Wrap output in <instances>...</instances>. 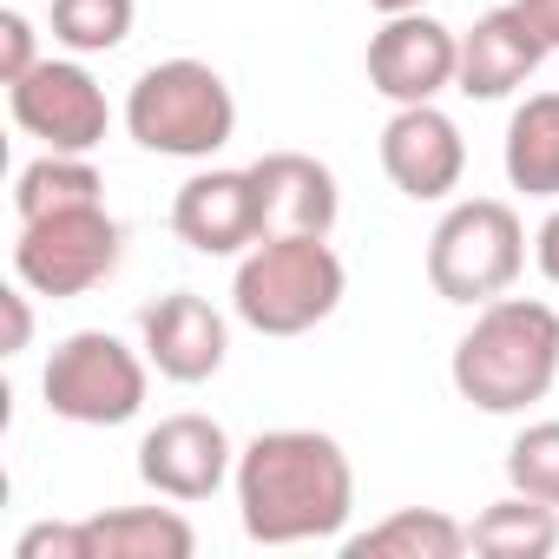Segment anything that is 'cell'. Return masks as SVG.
Segmentation results:
<instances>
[{
  "instance_id": "52a82bcc",
  "label": "cell",
  "mask_w": 559,
  "mask_h": 559,
  "mask_svg": "<svg viewBox=\"0 0 559 559\" xmlns=\"http://www.w3.org/2000/svg\"><path fill=\"white\" fill-rule=\"evenodd\" d=\"M126 230L106 204H80V211H53V217H27L14 237V276L34 297H86L119 270Z\"/></svg>"
},
{
  "instance_id": "6da1fadb",
  "label": "cell",
  "mask_w": 559,
  "mask_h": 559,
  "mask_svg": "<svg viewBox=\"0 0 559 559\" xmlns=\"http://www.w3.org/2000/svg\"><path fill=\"white\" fill-rule=\"evenodd\" d=\"M237 513L257 546L336 539L356 513V467L336 435L270 428L237 454Z\"/></svg>"
},
{
  "instance_id": "d6986e66",
  "label": "cell",
  "mask_w": 559,
  "mask_h": 559,
  "mask_svg": "<svg viewBox=\"0 0 559 559\" xmlns=\"http://www.w3.org/2000/svg\"><path fill=\"white\" fill-rule=\"evenodd\" d=\"M552 546H559V507L533 493H507L467 526V552H487V559H546Z\"/></svg>"
},
{
  "instance_id": "e0dca14e",
  "label": "cell",
  "mask_w": 559,
  "mask_h": 559,
  "mask_svg": "<svg viewBox=\"0 0 559 559\" xmlns=\"http://www.w3.org/2000/svg\"><path fill=\"white\" fill-rule=\"evenodd\" d=\"M349 559H461L467 552V526L441 507H402L389 520H376L369 533L343 539Z\"/></svg>"
},
{
  "instance_id": "9c48e42d",
  "label": "cell",
  "mask_w": 559,
  "mask_h": 559,
  "mask_svg": "<svg viewBox=\"0 0 559 559\" xmlns=\"http://www.w3.org/2000/svg\"><path fill=\"white\" fill-rule=\"evenodd\" d=\"M461 73V34L441 27L428 8L421 14H389L382 34L369 40V86L395 106H428L454 86Z\"/></svg>"
},
{
  "instance_id": "30bf717a",
  "label": "cell",
  "mask_w": 559,
  "mask_h": 559,
  "mask_svg": "<svg viewBox=\"0 0 559 559\" xmlns=\"http://www.w3.org/2000/svg\"><path fill=\"white\" fill-rule=\"evenodd\" d=\"M230 474H237V454L211 415H165L139 441V480L165 500H211Z\"/></svg>"
},
{
  "instance_id": "8fae6325",
  "label": "cell",
  "mask_w": 559,
  "mask_h": 559,
  "mask_svg": "<svg viewBox=\"0 0 559 559\" xmlns=\"http://www.w3.org/2000/svg\"><path fill=\"white\" fill-rule=\"evenodd\" d=\"M382 171L402 198L415 204H435L461 185L467 171V145H461V126L428 99V106H395V119L382 126Z\"/></svg>"
},
{
  "instance_id": "83f0119b",
  "label": "cell",
  "mask_w": 559,
  "mask_h": 559,
  "mask_svg": "<svg viewBox=\"0 0 559 559\" xmlns=\"http://www.w3.org/2000/svg\"><path fill=\"white\" fill-rule=\"evenodd\" d=\"M369 8H376V14L389 21V14H421V8H428V0H369Z\"/></svg>"
},
{
  "instance_id": "484cf974",
  "label": "cell",
  "mask_w": 559,
  "mask_h": 559,
  "mask_svg": "<svg viewBox=\"0 0 559 559\" xmlns=\"http://www.w3.org/2000/svg\"><path fill=\"white\" fill-rule=\"evenodd\" d=\"M27 284H14V290H0V304H8V356H21L27 349V336H34V310H27Z\"/></svg>"
},
{
  "instance_id": "4fadbf2b",
  "label": "cell",
  "mask_w": 559,
  "mask_h": 559,
  "mask_svg": "<svg viewBox=\"0 0 559 559\" xmlns=\"http://www.w3.org/2000/svg\"><path fill=\"white\" fill-rule=\"evenodd\" d=\"M171 230L198 250V257H237L250 243H263V217H257V185H250V165L243 171H198L178 185L171 198Z\"/></svg>"
},
{
  "instance_id": "ac0fdd59",
  "label": "cell",
  "mask_w": 559,
  "mask_h": 559,
  "mask_svg": "<svg viewBox=\"0 0 559 559\" xmlns=\"http://www.w3.org/2000/svg\"><path fill=\"white\" fill-rule=\"evenodd\" d=\"M507 185L526 198H559V93H533L507 119Z\"/></svg>"
},
{
  "instance_id": "cb8c5ba5",
  "label": "cell",
  "mask_w": 559,
  "mask_h": 559,
  "mask_svg": "<svg viewBox=\"0 0 559 559\" xmlns=\"http://www.w3.org/2000/svg\"><path fill=\"white\" fill-rule=\"evenodd\" d=\"M34 67H40V53H34V21H27L21 8H8V14H0V86L27 80Z\"/></svg>"
},
{
  "instance_id": "2e32d148",
  "label": "cell",
  "mask_w": 559,
  "mask_h": 559,
  "mask_svg": "<svg viewBox=\"0 0 559 559\" xmlns=\"http://www.w3.org/2000/svg\"><path fill=\"white\" fill-rule=\"evenodd\" d=\"M198 533L171 507H112L86 520V559H191Z\"/></svg>"
},
{
  "instance_id": "5b68a950",
  "label": "cell",
  "mask_w": 559,
  "mask_h": 559,
  "mask_svg": "<svg viewBox=\"0 0 559 559\" xmlns=\"http://www.w3.org/2000/svg\"><path fill=\"white\" fill-rule=\"evenodd\" d=\"M526 270V224L500 198H461L428 237V284L441 304H493Z\"/></svg>"
},
{
  "instance_id": "4316f807",
  "label": "cell",
  "mask_w": 559,
  "mask_h": 559,
  "mask_svg": "<svg viewBox=\"0 0 559 559\" xmlns=\"http://www.w3.org/2000/svg\"><path fill=\"white\" fill-rule=\"evenodd\" d=\"M533 257H539V276H546V284L559 290V211L533 230Z\"/></svg>"
},
{
  "instance_id": "44dd1931",
  "label": "cell",
  "mask_w": 559,
  "mask_h": 559,
  "mask_svg": "<svg viewBox=\"0 0 559 559\" xmlns=\"http://www.w3.org/2000/svg\"><path fill=\"white\" fill-rule=\"evenodd\" d=\"M132 0H53V40L73 53H112L132 34Z\"/></svg>"
},
{
  "instance_id": "5bb4252c",
  "label": "cell",
  "mask_w": 559,
  "mask_h": 559,
  "mask_svg": "<svg viewBox=\"0 0 559 559\" xmlns=\"http://www.w3.org/2000/svg\"><path fill=\"white\" fill-rule=\"evenodd\" d=\"M139 336H145V356H152V369L165 376V382H211L217 369H224V356H230V330H224V317L198 297V290H171V297H158L145 317H139Z\"/></svg>"
},
{
  "instance_id": "8992f818",
  "label": "cell",
  "mask_w": 559,
  "mask_h": 559,
  "mask_svg": "<svg viewBox=\"0 0 559 559\" xmlns=\"http://www.w3.org/2000/svg\"><path fill=\"white\" fill-rule=\"evenodd\" d=\"M145 369L152 356H139L132 343H119L112 330H73L40 376V395L60 421L80 428H126L145 408Z\"/></svg>"
},
{
  "instance_id": "3957f363",
  "label": "cell",
  "mask_w": 559,
  "mask_h": 559,
  "mask_svg": "<svg viewBox=\"0 0 559 559\" xmlns=\"http://www.w3.org/2000/svg\"><path fill=\"white\" fill-rule=\"evenodd\" d=\"M343 290H349V270L330 250V237H263L237 263L230 310L257 336H304L336 317Z\"/></svg>"
},
{
  "instance_id": "7402d4cb",
  "label": "cell",
  "mask_w": 559,
  "mask_h": 559,
  "mask_svg": "<svg viewBox=\"0 0 559 559\" xmlns=\"http://www.w3.org/2000/svg\"><path fill=\"white\" fill-rule=\"evenodd\" d=\"M507 480H513V493H533V500L559 507V421H533V428L513 435Z\"/></svg>"
},
{
  "instance_id": "ffe728a7",
  "label": "cell",
  "mask_w": 559,
  "mask_h": 559,
  "mask_svg": "<svg viewBox=\"0 0 559 559\" xmlns=\"http://www.w3.org/2000/svg\"><path fill=\"white\" fill-rule=\"evenodd\" d=\"M80 204H106V178L86 165V152H47L14 178V217H53V211H80Z\"/></svg>"
},
{
  "instance_id": "9a60e30c",
  "label": "cell",
  "mask_w": 559,
  "mask_h": 559,
  "mask_svg": "<svg viewBox=\"0 0 559 559\" xmlns=\"http://www.w3.org/2000/svg\"><path fill=\"white\" fill-rule=\"evenodd\" d=\"M539 60H546V47L526 34V21L513 8H493V14H480L461 34V73H454V86L467 99H507L513 86H526L539 73Z\"/></svg>"
},
{
  "instance_id": "7a4b0ae2",
  "label": "cell",
  "mask_w": 559,
  "mask_h": 559,
  "mask_svg": "<svg viewBox=\"0 0 559 559\" xmlns=\"http://www.w3.org/2000/svg\"><path fill=\"white\" fill-rule=\"evenodd\" d=\"M448 376L461 402H474L480 415H520L546 402V389L559 382V310L533 297L480 304L474 330L454 343Z\"/></svg>"
},
{
  "instance_id": "603a6c76",
  "label": "cell",
  "mask_w": 559,
  "mask_h": 559,
  "mask_svg": "<svg viewBox=\"0 0 559 559\" xmlns=\"http://www.w3.org/2000/svg\"><path fill=\"white\" fill-rule=\"evenodd\" d=\"M14 559H86V520H40L14 539Z\"/></svg>"
},
{
  "instance_id": "ba28073f",
  "label": "cell",
  "mask_w": 559,
  "mask_h": 559,
  "mask_svg": "<svg viewBox=\"0 0 559 559\" xmlns=\"http://www.w3.org/2000/svg\"><path fill=\"white\" fill-rule=\"evenodd\" d=\"M8 106H14V126L47 152H93L112 126V106L80 60H40L27 80L8 86Z\"/></svg>"
},
{
  "instance_id": "7c38bea8",
  "label": "cell",
  "mask_w": 559,
  "mask_h": 559,
  "mask_svg": "<svg viewBox=\"0 0 559 559\" xmlns=\"http://www.w3.org/2000/svg\"><path fill=\"white\" fill-rule=\"evenodd\" d=\"M250 185H257L263 237H330L343 217L336 171L310 152H263L250 165Z\"/></svg>"
},
{
  "instance_id": "d4e9b609",
  "label": "cell",
  "mask_w": 559,
  "mask_h": 559,
  "mask_svg": "<svg viewBox=\"0 0 559 559\" xmlns=\"http://www.w3.org/2000/svg\"><path fill=\"white\" fill-rule=\"evenodd\" d=\"M507 8L526 21V34H533L546 53H559V0H507Z\"/></svg>"
},
{
  "instance_id": "277c9868",
  "label": "cell",
  "mask_w": 559,
  "mask_h": 559,
  "mask_svg": "<svg viewBox=\"0 0 559 559\" xmlns=\"http://www.w3.org/2000/svg\"><path fill=\"white\" fill-rule=\"evenodd\" d=\"M126 132L158 158H211L237 132V99L204 60H158L126 93Z\"/></svg>"
}]
</instances>
